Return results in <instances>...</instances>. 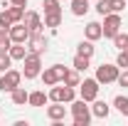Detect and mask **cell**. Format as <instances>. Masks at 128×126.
Instances as JSON below:
<instances>
[{"instance_id":"836d02e7","label":"cell","mask_w":128,"mask_h":126,"mask_svg":"<svg viewBox=\"0 0 128 126\" xmlns=\"http://www.w3.org/2000/svg\"><path fill=\"white\" fill-rule=\"evenodd\" d=\"M10 5H20V8H27V0H10Z\"/></svg>"},{"instance_id":"d6a6232c","label":"cell","mask_w":128,"mask_h":126,"mask_svg":"<svg viewBox=\"0 0 128 126\" xmlns=\"http://www.w3.org/2000/svg\"><path fill=\"white\" fill-rule=\"evenodd\" d=\"M116 82H118V87H123V89H126V87H128V69H123V72L118 74Z\"/></svg>"},{"instance_id":"e575fe53","label":"cell","mask_w":128,"mask_h":126,"mask_svg":"<svg viewBox=\"0 0 128 126\" xmlns=\"http://www.w3.org/2000/svg\"><path fill=\"white\" fill-rule=\"evenodd\" d=\"M0 114H2V109H0Z\"/></svg>"},{"instance_id":"9c48e42d","label":"cell","mask_w":128,"mask_h":126,"mask_svg":"<svg viewBox=\"0 0 128 126\" xmlns=\"http://www.w3.org/2000/svg\"><path fill=\"white\" fill-rule=\"evenodd\" d=\"M27 52H34V54H44L47 52V40H44V35L42 32H32L30 40H27Z\"/></svg>"},{"instance_id":"ba28073f","label":"cell","mask_w":128,"mask_h":126,"mask_svg":"<svg viewBox=\"0 0 128 126\" xmlns=\"http://www.w3.org/2000/svg\"><path fill=\"white\" fill-rule=\"evenodd\" d=\"M98 82H96V77L94 79H84L79 84V94H81V99L84 101H94V99H98Z\"/></svg>"},{"instance_id":"cb8c5ba5","label":"cell","mask_w":128,"mask_h":126,"mask_svg":"<svg viewBox=\"0 0 128 126\" xmlns=\"http://www.w3.org/2000/svg\"><path fill=\"white\" fill-rule=\"evenodd\" d=\"M113 106H116V111H118V114H123V116H128V96L118 94L116 99H113Z\"/></svg>"},{"instance_id":"ac0fdd59","label":"cell","mask_w":128,"mask_h":126,"mask_svg":"<svg viewBox=\"0 0 128 126\" xmlns=\"http://www.w3.org/2000/svg\"><path fill=\"white\" fill-rule=\"evenodd\" d=\"M62 25V10H54V13H44V27L57 30Z\"/></svg>"},{"instance_id":"4316f807","label":"cell","mask_w":128,"mask_h":126,"mask_svg":"<svg viewBox=\"0 0 128 126\" xmlns=\"http://www.w3.org/2000/svg\"><path fill=\"white\" fill-rule=\"evenodd\" d=\"M96 13L101 17L108 15V13H111V3H108V0H96Z\"/></svg>"},{"instance_id":"52a82bcc","label":"cell","mask_w":128,"mask_h":126,"mask_svg":"<svg viewBox=\"0 0 128 126\" xmlns=\"http://www.w3.org/2000/svg\"><path fill=\"white\" fill-rule=\"evenodd\" d=\"M20 82H22V72H17V69L2 72V77H0V92H12L15 87H20Z\"/></svg>"},{"instance_id":"3957f363","label":"cell","mask_w":128,"mask_h":126,"mask_svg":"<svg viewBox=\"0 0 128 126\" xmlns=\"http://www.w3.org/2000/svg\"><path fill=\"white\" fill-rule=\"evenodd\" d=\"M118 74H121V67L118 64H98L96 67V82L98 84H113L116 79H118Z\"/></svg>"},{"instance_id":"d6986e66","label":"cell","mask_w":128,"mask_h":126,"mask_svg":"<svg viewBox=\"0 0 128 126\" xmlns=\"http://www.w3.org/2000/svg\"><path fill=\"white\" fill-rule=\"evenodd\" d=\"M47 101H49V94H44V92H30V96H27L30 106H44Z\"/></svg>"},{"instance_id":"f1b7e54d","label":"cell","mask_w":128,"mask_h":126,"mask_svg":"<svg viewBox=\"0 0 128 126\" xmlns=\"http://www.w3.org/2000/svg\"><path fill=\"white\" fill-rule=\"evenodd\" d=\"M116 64L121 69H128V49H118V57H116Z\"/></svg>"},{"instance_id":"30bf717a","label":"cell","mask_w":128,"mask_h":126,"mask_svg":"<svg viewBox=\"0 0 128 126\" xmlns=\"http://www.w3.org/2000/svg\"><path fill=\"white\" fill-rule=\"evenodd\" d=\"M8 35H10V40H12V42H20V45H27V40H30V27H27V25H25V22H15V25H12V27H10V32H8Z\"/></svg>"},{"instance_id":"4fadbf2b","label":"cell","mask_w":128,"mask_h":126,"mask_svg":"<svg viewBox=\"0 0 128 126\" xmlns=\"http://www.w3.org/2000/svg\"><path fill=\"white\" fill-rule=\"evenodd\" d=\"M84 37H86V40H91V42L101 40V37H104V27H101V22H89V25H86V30H84Z\"/></svg>"},{"instance_id":"d4e9b609","label":"cell","mask_w":128,"mask_h":126,"mask_svg":"<svg viewBox=\"0 0 128 126\" xmlns=\"http://www.w3.org/2000/svg\"><path fill=\"white\" fill-rule=\"evenodd\" d=\"M10 67H12V57H10L8 52H0V74H2V72H8Z\"/></svg>"},{"instance_id":"277c9868","label":"cell","mask_w":128,"mask_h":126,"mask_svg":"<svg viewBox=\"0 0 128 126\" xmlns=\"http://www.w3.org/2000/svg\"><path fill=\"white\" fill-rule=\"evenodd\" d=\"M66 69L69 67H64V64H52V67H47L40 77H42V84L44 87H54V84H59L64 79V74H66Z\"/></svg>"},{"instance_id":"8992f818","label":"cell","mask_w":128,"mask_h":126,"mask_svg":"<svg viewBox=\"0 0 128 126\" xmlns=\"http://www.w3.org/2000/svg\"><path fill=\"white\" fill-rule=\"evenodd\" d=\"M76 99V92H74V87H66V84H62V87H52L49 89V101H62V104H72Z\"/></svg>"},{"instance_id":"44dd1931","label":"cell","mask_w":128,"mask_h":126,"mask_svg":"<svg viewBox=\"0 0 128 126\" xmlns=\"http://www.w3.org/2000/svg\"><path fill=\"white\" fill-rule=\"evenodd\" d=\"M62 84H66V87H79V84H81L79 69H66V74H64Z\"/></svg>"},{"instance_id":"e0dca14e","label":"cell","mask_w":128,"mask_h":126,"mask_svg":"<svg viewBox=\"0 0 128 126\" xmlns=\"http://www.w3.org/2000/svg\"><path fill=\"white\" fill-rule=\"evenodd\" d=\"M91 114H94L96 119H106V116L111 114V106H108L106 101H98V99H94V106H91Z\"/></svg>"},{"instance_id":"1f68e13d","label":"cell","mask_w":128,"mask_h":126,"mask_svg":"<svg viewBox=\"0 0 128 126\" xmlns=\"http://www.w3.org/2000/svg\"><path fill=\"white\" fill-rule=\"evenodd\" d=\"M10 47H12V40H10V35H0V52H8Z\"/></svg>"},{"instance_id":"2e32d148","label":"cell","mask_w":128,"mask_h":126,"mask_svg":"<svg viewBox=\"0 0 128 126\" xmlns=\"http://www.w3.org/2000/svg\"><path fill=\"white\" fill-rule=\"evenodd\" d=\"M8 54L12 57V62H22V59L27 57V47L20 45V42H12V47L8 49Z\"/></svg>"},{"instance_id":"9a60e30c","label":"cell","mask_w":128,"mask_h":126,"mask_svg":"<svg viewBox=\"0 0 128 126\" xmlns=\"http://www.w3.org/2000/svg\"><path fill=\"white\" fill-rule=\"evenodd\" d=\"M2 13L10 17V22L15 25V22H22V17H25V8H20V5H10V8H5Z\"/></svg>"},{"instance_id":"7402d4cb","label":"cell","mask_w":128,"mask_h":126,"mask_svg":"<svg viewBox=\"0 0 128 126\" xmlns=\"http://www.w3.org/2000/svg\"><path fill=\"white\" fill-rule=\"evenodd\" d=\"M94 52H96V47L91 40H81L79 47H76V54H84V57H94Z\"/></svg>"},{"instance_id":"484cf974","label":"cell","mask_w":128,"mask_h":126,"mask_svg":"<svg viewBox=\"0 0 128 126\" xmlns=\"http://www.w3.org/2000/svg\"><path fill=\"white\" fill-rule=\"evenodd\" d=\"M113 45H116L118 49H128V35L126 32H118V35L113 37Z\"/></svg>"},{"instance_id":"5bb4252c","label":"cell","mask_w":128,"mask_h":126,"mask_svg":"<svg viewBox=\"0 0 128 126\" xmlns=\"http://www.w3.org/2000/svg\"><path fill=\"white\" fill-rule=\"evenodd\" d=\"M10 96H12V104H15V106H25V104H27L30 92H27L25 87H15V89L10 92Z\"/></svg>"},{"instance_id":"4dcf8cb0","label":"cell","mask_w":128,"mask_h":126,"mask_svg":"<svg viewBox=\"0 0 128 126\" xmlns=\"http://www.w3.org/2000/svg\"><path fill=\"white\" fill-rule=\"evenodd\" d=\"M111 3V13H123L128 5V0H108Z\"/></svg>"},{"instance_id":"5b68a950","label":"cell","mask_w":128,"mask_h":126,"mask_svg":"<svg viewBox=\"0 0 128 126\" xmlns=\"http://www.w3.org/2000/svg\"><path fill=\"white\" fill-rule=\"evenodd\" d=\"M121 25H123V20H121V13H108V15H104V37H108L113 40L118 32H121Z\"/></svg>"},{"instance_id":"6da1fadb","label":"cell","mask_w":128,"mask_h":126,"mask_svg":"<svg viewBox=\"0 0 128 126\" xmlns=\"http://www.w3.org/2000/svg\"><path fill=\"white\" fill-rule=\"evenodd\" d=\"M69 111H72L74 126H89V124H91V119H94L89 101H84V99H74L72 106H69Z\"/></svg>"},{"instance_id":"7c38bea8","label":"cell","mask_w":128,"mask_h":126,"mask_svg":"<svg viewBox=\"0 0 128 126\" xmlns=\"http://www.w3.org/2000/svg\"><path fill=\"white\" fill-rule=\"evenodd\" d=\"M47 119L49 121H64L66 119V106L62 101H52V106H47Z\"/></svg>"},{"instance_id":"83f0119b","label":"cell","mask_w":128,"mask_h":126,"mask_svg":"<svg viewBox=\"0 0 128 126\" xmlns=\"http://www.w3.org/2000/svg\"><path fill=\"white\" fill-rule=\"evenodd\" d=\"M12 27V22H10V17L5 15V13H0V35H8Z\"/></svg>"},{"instance_id":"ffe728a7","label":"cell","mask_w":128,"mask_h":126,"mask_svg":"<svg viewBox=\"0 0 128 126\" xmlns=\"http://www.w3.org/2000/svg\"><path fill=\"white\" fill-rule=\"evenodd\" d=\"M89 13V0H72V15L84 17Z\"/></svg>"},{"instance_id":"603a6c76","label":"cell","mask_w":128,"mask_h":126,"mask_svg":"<svg viewBox=\"0 0 128 126\" xmlns=\"http://www.w3.org/2000/svg\"><path fill=\"white\" fill-rule=\"evenodd\" d=\"M89 64H91V57L76 54V57H74V62H72V67H74V69H79V72H86V69H89Z\"/></svg>"},{"instance_id":"f546056e","label":"cell","mask_w":128,"mask_h":126,"mask_svg":"<svg viewBox=\"0 0 128 126\" xmlns=\"http://www.w3.org/2000/svg\"><path fill=\"white\" fill-rule=\"evenodd\" d=\"M42 8H44V13H54V10H62V8H59V0H42Z\"/></svg>"},{"instance_id":"8fae6325","label":"cell","mask_w":128,"mask_h":126,"mask_svg":"<svg viewBox=\"0 0 128 126\" xmlns=\"http://www.w3.org/2000/svg\"><path fill=\"white\" fill-rule=\"evenodd\" d=\"M22 22L30 27V32H42V27H44V22H42L40 13H34V10H27L25 17H22Z\"/></svg>"},{"instance_id":"7a4b0ae2","label":"cell","mask_w":128,"mask_h":126,"mask_svg":"<svg viewBox=\"0 0 128 126\" xmlns=\"http://www.w3.org/2000/svg\"><path fill=\"white\" fill-rule=\"evenodd\" d=\"M42 74V57L34 54V52H27V57L22 59V77L25 79H37Z\"/></svg>"}]
</instances>
